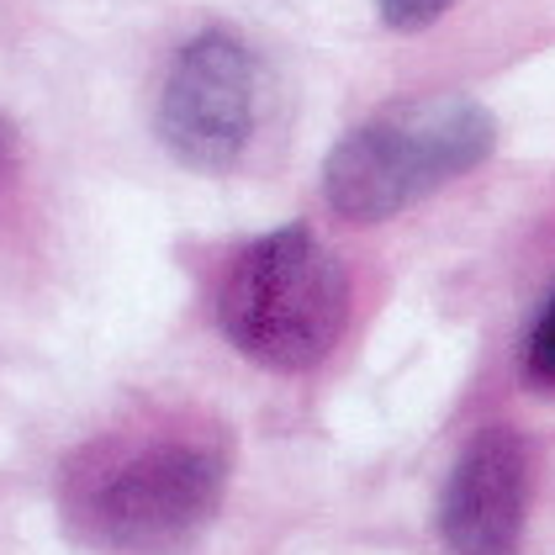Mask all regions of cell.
I'll list each match as a JSON object with an SVG mask.
<instances>
[{"instance_id":"6da1fadb","label":"cell","mask_w":555,"mask_h":555,"mask_svg":"<svg viewBox=\"0 0 555 555\" xmlns=\"http://www.w3.org/2000/svg\"><path fill=\"white\" fill-rule=\"evenodd\" d=\"M492 143V112L466 95L402 101L334 143L323 165V196L344 222H386L428 191L470 175Z\"/></svg>"},{"instance_id":"7a4b0ae2","label":"cell","mask_w":555,"mask_h":555,"mask_svg":"<svg viewBox=\"0 0 555 555\" xmlns=\"http://www.w3.org/2000/svg\"><path fill=\"white\" fill-rule=\"evenodd\" d=\"M349 286L312 228H275L228 264L217 323L228 344L264 371H312L344 334Z\"/></svg>"},{"instance_id":"3957f363","label":"cell","mask_w":555,"mask_h":555,"mask_svg":"<svg viewBox=\"0 0 555 555\" xmlns=\"http://www.w3.org/2000/svg\"><path fill=\"white\" fill-rule=\"evenodd\" d=\"M259 69L233 33H202L175 53L154 128L185 170H233L255 138Z\"/></svg>"},{"instance_id":"277c9868","label":"cell","mask_w":555,"mask_h":555,"mask_svg":"<svg viewBox=\"0 0 555 555\" xmlns=\"http://www.w3.org/2000/svg\"><path fill=\"white\" fill-rule=\"evenodd\" d=\"M222 498V461L202 444H149L95 487V534L128 555H159L191 540Z\"/></svg>"},{"instance_id":"5b68a950","label":"cell","mask_w":555,"mask_h":555,"mask_svg":"<svg viewBox=\"0 0 555 555\" xmlns=\"http://www.w3.org/2000/svg\"><path fill=\"white\" fill-rule=\"evenodd\" d=\"M529 508V450L513 428H481L439 498V534L455 555H518Z\"/></svg>"},{"instance_id":"8992f818","label":"cell","mask_w":555,"mask_h":555,"mask_svg":"<svg viewBox=\"0 0 555 555\" xmlns=\"http://www.w3.org/2000/svg\"><path fill=\"white\" fill-rule=\"evenodd\" d=\"M524 376L534 386H555V297L545 301V312L534 318L529 344H524Z\"/></svg>"},{"instance_id":"52a82bcc","label":"cell","mask_w":555,"mask_h":555,"mask_svg":"<svg viewBox=\"0 0 555 555\" xmlns=\"http://www.w3.org/2000/svg\"><path fill=\"white\" fill-rule=\"evenodd\" d=\"M450 5H455V0H376V11H382V22L391 33H424Z\"/></svg>"},{"instance_id":"ba28073f","label":"cell","mask_w":555,"mask_h":555,"mask_svg":"<svg viewBox=\"0 0 555 555\" xmlns=\"http://www.w3.org/2000/svg\"><path fill=\"white\" fill-rule=\"evenodd\" d=\"M0 165H5V132H0Z\"/></svg>"}]
</instances>
